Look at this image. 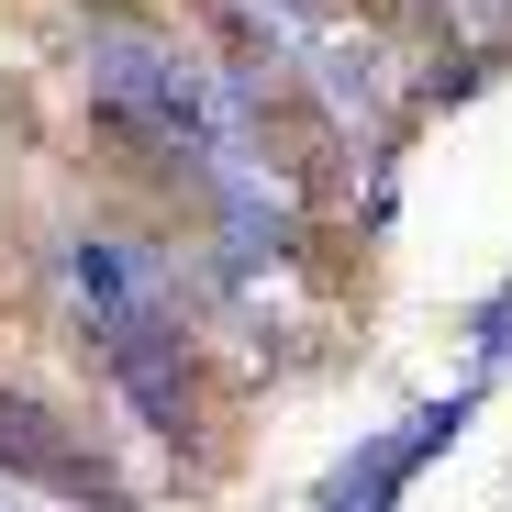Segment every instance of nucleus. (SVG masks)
I'll return each instance as SVG.
<instances>
[{
    "label": "nucleus",
    "mask_w": 512,
    "mask_h": 512,
    "mask_svg": "<svg viewBox=\"0 0 512 512\" xmlns=\"http://www.w3.org/2000/svg\"><path fill=\"white\" fill-rule=\"evenodd\" d=\"M0 512H67L56 490H34V479H12V468H0Z\"/></svg>",
    "instance_id": "4"
},
{
    "label": "nucleus",
    "mask_w": 512,
    "mask_h": 512,
    "mask_svg": "<svg viewBox=\"0 0 512 512\" xmlns=\"http://www.w3.org/2000/svg\"><path fill=\"white\" fill-rule=\"evenodd\" d=\"M501 23H512V0H501Z\"/></svg>",
    "instance_id": "5"
},
{
    "label": "nucleus",
    "mask_w": 512,
    "mask_h": 512,
    "mask_svg": "<svg viewBox=\"0 0 512 512\" xmlns=\"http://www.w3.org/2000/svg\"><path fill=\"white\" fill-rule=\"evenodd\" d=\"M457 346H468V379H490V390L512 379V268H501V279L457 312Z\"/></svg>",
    "instance_id": "3"
},
{
    "label": "nucleus",
    "mask_w": 512,
    "mask_h": 512,
    "mask_svg": "<svg viewBox=\"0 0 512 512\" xmlns=\"http://www.w3.org/2000/svg\"><path fill=\"white\" fill-rule=\"evenodd\" d=\"M479 412H490V379H446V390L401 401L390 423H368V435H357L346 457L312 479V512H401L423 468H435V457H457V446L479 435Z\"/></svg>",
    "instance_id": "1"
},
{
    "label": "nucleus",
    "mask_w": 512,
    "mask_h": 512,
    "mask_svg": "<svg viewBox=\"0 0 512 512\" xmlns=\"http://www.w3.org/2000/svg\"><path fill=\"white\" fill-rule=\"evenodd\" d=\"M179 12L212 34V45H256V56H290L334 0H179Z\"/></svg>",
    "instance_id": "2"
}]
</instances>
